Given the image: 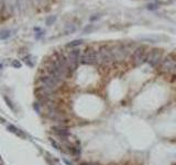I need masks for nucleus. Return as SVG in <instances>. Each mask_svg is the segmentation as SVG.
<instances>
[{"instance_id":"1","label":"nucleus","mask_w":176,"mask_h":165,"mask_svg":"<svg viewBox=\"0 0 176 165\" xmlns=\"http://www.w3.org/2000/svg\"><path fill=\"white\" fill-rule=\"evenodd\" d=\"M136 47H133L130 44H123V43H119L113 46H111V51H112V55L115 58V63H122L131 56L133 53V51Z\"/></svg>"},{"instance_id":"2","label":"nucleus","mask_w":176,"mask_h":165,"mask_svg":"<svg viewBox=\"0 0 176 165\" xmlns=\"http://www.w3.org/2000/svg\"><path fill=\"white\" fill-rule=\"evenodd\" d=\"M96 61H97V64L101 66H107L110 65V64H113L115 58H113V55H112L111 46L107 44L99 46V49L97 51V55H96Z\"/></svg>"},{"instance_id":"3","label":"nucleus","mask_w":176,"mask_h":165,"mask_svg":"<svg viewBox=\"0 0 176 165\" xmlns=\"http://www.w3.org/2000/svg\"><path fill=\"white\" fill-rule=\"evenodd\" d=\"M38 84H39V87H45V88H50V89H53L56 91L62 83L50 74L42 73L38 78Z\"/></svg>"},{"instance_id":"4","label":"nucleus","mask_w":176,"mask_h":165,"mask_svg":"<svg viewBox=\"0 0 176 165\" xmlns=\"http://www.w3.org/2000/svg\"><path fill=\"white\" fill-rule=\"evenodd\" d=\"M147 53L149 52L146 51L145 46H138L130 56L133 66H140L143 63H145L147 58Z\"/></svg>"},{"instance_id":"5","label":"nucleus","mask_w":176,"mask_h":165,"mask_svg":"<svg viewBox=\"0 0 176 165\" xmlns=\"http://www.w3.org/2000/svg\"><path fill=\"white\" fill-rule=\"evenodd\" d=\"M81 52L79 50H72L70 53L66 54V58H67V64H68V68H70V73L73 74L81 63Z\"/></svg>"},{"instance_id":"6","label":"nucleus","mask_w":176,"mask_h":165,"mask_svg":"<svg viewBox=\"0 0 176 165\" xmlns=\"http://www.w3.org/2000/svg\"><path fill=\"white\" fill-rule=\"evenodd\" d=\"M163 58H164V56H163V52H162V50L153 49V50L149 51L146 62H147L149 65L152 66V67H156V66H160V64H161L162 61H163Z\"/></svg>"},{"instance_id":"7","label":"nucleus","mask_w":176,"mask_h":165,"mask_svg":"<svg viewBox=\"0 0 176 165\" xmlns=\"http://www.w3.org/2000/svg\"><path fill=\"white\" fill-rule=\"evenodd\" d=\"M96 55L97 51H95L93 47H87L81 54V63L84 65H95L97 64Z\"/></svg>"},{"instance_id":"8","label":"nucleus","mask_w":176,"mask_h":165,"mask_svg":"<svg viewBox=\"0 0 176 165\" xmlns=\"http://www.w3.org/2000/svg\"><path fill=\"white\" fill-rule=\"evenodd\" d=\"M176 65V58L172 55L165 56L162 63L160 64V70L162 73H172V70H174Z\"/></svg>"},{"instance_id":"9","label":"nucleus","mask_w":176,"mask_h":165,"mask_svg":"<svg viewBox=\"0 0 176 165\" xmlns=\"http://www.w3.org/2000/svg\"><path fill=\"white\" fill-rule=\"evenodd\" d=\"M52 132L57 136L60 138L61 141H64V142H67V139L70 136V131L67 129L66 125H56L52 128Z\"/></svg>"},{"instance_id":"10","label":"nucleus","mask_w":176,"mask_h":165,"mask_svg":"<svg viewBox=\"0 0 176 165\" xmlns=\"http://www.w3.org/2000/svg\"><path fill=\"white\" fill-rule=\"evenodd\" d=\"M8 130L10 131V132H12V133H15V135H18V136H20V138H26V134H25L24 132L22 130H20L19 128H17V127H15L13 125H8Z\"/></svg>"},{"instance_id":"11","label":"nucleus","mask_w":176,"mask_h":165,"mask_svg":"<svg viewBox=\"0 0 176 165\" xmlns=\"http://www.w3.org/2000/svg\"><path fill=\"white\" fill-rule=\"evenodd\" d=\"M76 30H77V26H76L75 23H68V24H66L65 29H64V33H65L66 35H68V34L74 33Z\"/></svg>"},{"instance_id":"12","label":"nucleus","mask_w":176,"mask_h":165,"mask_svg":"<svg viewBox=\"0 0 176 165\" xmlns=\"http://www.w3.org/2000/svg\"><path fill=\"white\" fill-rule=\"evenodd\" d=\"M140 39L143 41H146V42H151V43H156V42L161 40L160 36H155V35H153V36H141Z\"/></svg>"},{"instance_id":"13","label":"nucleus","mask_w":176,"mask_h":165,"mask_svg":"<svg viewBox=\"0 0 176 165\" xmlns=\"http://www.w3.org/2000/svg\"><path fill=\"white\" fill-rule=\"evenodd\" d=\"M13 34L11 30H1L0 31V40H7Z\"/></svg>"},{"instance_id":"14","label":"nucleus","mask_w":176,"mask_h":165,"mask_svg":"<svg viewBox=\"0 0 176 165\" xmlns=\"http://www.w3.org/2000/svg\"><path fill=\"white\" fill-rule=\"evenodd\" d=\"M25 0H15V5H17V9H18V11L20 12V13H22L23 12V10H24L25 8Z\"/></svg>"},{"instance_id":"15","label":"nucleus","mask_w":176,"mask_h":165,"mask_svg":"<svg viewBox=\"0 0 176 165\" xmlns=\"http://www.w3.org/2000/svg\"><path fill=\"white\" fill-rule=\"evenodd\" d=\"M81 44H83V40H74L67 44V47H75V46H79Z\"/></svg>"},{"instance_id":"16","label":"nucleus","mask_w":176,"mask_h":165,"mask_svg":"<svg viewBox=\"0 0 176 165\" xmlns=\"http://www.w3.org/2000/svg\"><path fill=\"white\" fill-rule=\"evenodd\" d=\"M56 19H57V17H56V15H50V17H47V18H46L45 23L47 25H52L56 21Z\"/></svg>"},{"instance_id":"17","label":"nucleus","mask_w":176,"mask_h":165,"mask_svg":"<svg viewBox=\"0 0 176 165\" xmlns=\"http://www.w3.org/2000/svg\"><path fill=\"white\" fill-rule=\"evenodd\" d=\"M3 99H5L6 104H7V105L9 106V108H10L11 110H13V111H15V106H13V104H12V101H11V100L9 99V98H8L7 96H5V97H3Z\"/></svg>"},{"instance_id":"18","label":"nucleus","mask_w":176,"mask_h":165,"mask_svg":"<svg viewBox=\"0 0 176 165\" xmlns=\"http://www.w3.org/2000/svg\"><path fill=\"white\" fill-rule=\"evenodd\" d=\"M30 58H31L30 56H26V57H24V58H23V62H24L26 65H29V66H31V67H32V66H33V62H32Z\"/></svg>"},{"instance_id":"19","label":"nucleus","mask_w":176,"mask_h":165,"mask_svg":"<svg viewBox=\"0 0 176 165\" xmlns=\"http://www.w3.org/2000/svg\"><path fill=\"white\" fill-rule=\"evenodd\" d=\"M11 65L13 66V67H15V68H20L21 67V63L19 62V61H17V60H15L12 63H11Z\"/></svg>"},{"instance_id":"20","label":"nucleus","mask_w":176,"mask_h":165,"mask_svg":"<svg viewBox=\"0 0 176 165\" xmlns=\"http://www.w3.org/2000/svg\"><path fill=\"white\" fill-rule=\"evenodd\" d=\"M147 9L149 10H155V9H157V5L156 3H149L147 5Z\"/></svg>"},{"instance_id":"21","label":"nucleus","mask_w":176,"mask_h":165,"mask_svg":"<svg viewBox=\"0 0 176 165\" xmlns=\"http://www.w3.org/2000/svg\"><path fill=\"white\" fill-rule=\"evenodd\" d=\"M51 144L53 145V146H54L55 149H57V150H61L60 145L57 144V143H56V142H55V141H54V140H53V139H51Z\"/></svg>"},{"instance_id":"22","label":"nucleus","mask_w":176,"mask_h":165,"mask_svg":"<svg viewBox=\"0 0 176 165\" xmlns=\"http://www.w3.org/2000/svg\"><path fill=\"white\" fill-rule=\"evenodd\" d=\"M33 108H34V110H36V112H39V113H40L41 106L39 105V102H34V105H33Z\"/></svg>"},{"instance_id":"23","label":"nucleus","mask_w":176,"mask_h":165,"mask_svg":"<svg viewBox=\"0 0 176 165\" xmlns=\"http://www.w3.org/2000/svg\"><path fill=\"white\" fill-rule=\"evenodd\" d=\"M93 29H94V26H93V25H88V26H86L85 29H84V33H87V32L91 31Z\"/></svg>"},{"instance_id":"24","label":"nucleus","mask_w":176,"mask_h":165,"mask_svg":"<svg viewBox=\"0 0 176 165\" xmlns=\"http://www.w3.org/2000/svg\"><path fill=\"white\" fill-rule=\"evenodd\" d=\"M38 31H39V33L36 34V39H40L41 35H43V31H41L40 29H38Z\"/></svg>"},{"instance_id":"25","label":"nucleus","mask_w":176,"mask_h":165,"mask_svg":"<svg viewBox=\"0 0 176 165\" xmlns=\"http://www.w3.org/2000/svg\"><path fill=\"white\" fill-rule=\"evenodd\" d=\"M98 18H100V15H95V17H91V18H90V21H95V20H97Z\"/></svg>"},{"instance_id":"26","label":"nucleus","mask_w":176,"mask_h":165,"mask_svg":"<svg viewBox=\"0 0 176 165\" xmlns=\"http://www.w3.org/2000/svg\"><path fill=\"white\" fill-rule=\"evenodd\" d=\"M81 165H100V164H97V163H83Z\"/></svg>"},{"instance_id":"27","label":"nucleus","mask_w":176,"mask_h":165,"mask_svg":"<svg viewBox=\"0 0 176 165\" xmlns=\"http://www.w3.org/2000/svg\"><path fill=\"white\" fill-rule=\"evenodd\" d=\"M171 74H173L174 76H176V65H175V67H174V70H172V73Z\"/></svg>"},{"instance_id":"28","label":"nucleus","mask_w":176,"mask_h":165,"mask_svg":"<svg viewBox=\"0 0 176 165\" xmlns=\"http://www.w3.org/2000/svg\"><path fill=\"white\" fill-rule=\"evenodd\" d=\"M64 162H65V163H66L67 165H73V164H72V163L70 162V161H67V160H64Z\"/></svg>"},{"instance_id":"29","label":"nucleus","mask_w":176,"mask_h":165,"mask_svg":"<svg viewBox=\"0 0 176 165\" xmlns=\"http://www.w3.org/2000/svg\"><path fill=\"white\" fill-rule=\"evenodd\" d=\"M39 3H42V2H44V0H36Z\"/></svg>"},{"instance_id":"30","label":"nucleus","mask_w":176,"mask_h":165,"mask_svg":"<svg viewBox=\"0 0 176 165\" xmlns=\"http://www.w3.org/2000/svg\"><path fill=\"white\" fill-rule=\"evenodd\" d=\"M25 1H26V2H29V3H31V2H32V0H25Z\"/></svg>"},{"instance_id":"31","label":"nucleus","mask_w":176,"mask_h":165,"mask_svg":"<svg viewBox=\"0 0 176 165\" xmlns=\"http://www.w3.org/2000/svg\"><path fill=\"white\" fill-rule=\"evenodd\" d=\"M1 67H2V65H1V64H0V68H1Z\"/></svg>"}]
</instances>
